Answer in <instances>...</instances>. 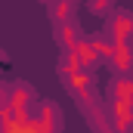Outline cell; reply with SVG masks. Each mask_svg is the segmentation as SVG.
I'll return each instance as SVG.
<instances>
[{"label":"cell","instance_id":"3","mask_svg":"<svg viewBox=\"0 0 133 133\" xmlns=\"http://www.w3.org/2000/svg\"><path fill=\"white\" fill-rule=\"evenodd\" d=\"M115 105V124H118V133H127L133 124V99H111Z\"/></svg>","mask_w":133,"mask_h":133},{"label":"cell","instance_id":"8","mask_svg":"<svg viewBox=\"0 0 133 133\" xmlns=\"http://www.w3.org/2000/svg\"><path fill=\"white\" fill-rule=\"evenodd\" d=\"M50 6H53V19L59 25L71 19V0H50Z\"/></svg>","mask_w":133,"mask_h":133},{"label":"cell","instance_id":"6","mask_svg":"<svg viewBox=\"0 0 133 133\" xmlns=\"http://www.w3.org/2000/svg\"><path fill=\"white\" fill-rule=\"evenodd\" d=\"M90 46H93V53L99 56V62H108V59H111L115 43L105 37V31H96V34H93V37H90Z\"/></svg>","mask_w":133,"mask_h":133},{"label":"cell","instance_id":"5","mask_svg":"<svg viewBox=\"0 0 133 133\" xmlns=\"http://www.w3.org/2000/svg\"><path fill=\"white\" fill-rule=\"evenodd\" d=\"M111 99H133V74H118L111 81Z\"/></svg>","mask_w":133,"mask_h":133},{"label":"cell","instance_id":"2","mask_svg":"<svg viewBox=\"0 0 133 133\" xmlns=\"http://www.w3.org/2000/svg\"><path fill=\"white\" fill-rule=\"evenodd\" d=\"M111 37L115 43H130L133 40V12H111Z\"/></svg>","mask_w":133,"mask_h":133},{"label":"cell","instance_id":"9","mask_svg":"<svg viewBox=\"0 0 133 133\" xmlns=\"http://www.w3.org/2000/svg\"><path fill=\"white\" fill-rule=\"evenodd\" d=\"M111 6H115L111 0H87V9L96 12V16H111V12H115Z\"/></svg>","mask_w":133,"mask_h":133},{"label":"cell","instance_id":"4","mask_svg":"<svg viewBox=\"0 0 133 133\" xmlns=\"http://www.w3.org/2000/svg\"><path fill=\"white\" fill-rule=\"evenodd\" d=\"M71 53H74V59H77V65H81V71H87V74H90L93 68L99 65V56L93 53V46H90V43H77V46H74Z\"/></svg>","mask_w":133,"mask_h":133},{"label":"cell","instance_id":"1","mask_svg":"<svg viewBox=\"0 0 133 133\" xmlns=\"http://www.w3.org/2000/svg\"><path fill=\"white\" fill-rule=\"evenodd\" d=\"M108 65L118 74H133V43H115Z\"/></svg>","mask_w":133,"mask_h":133},{"label":"cell","instance_id":"7","mask_svg":"<svg viewBox=\"0 0 133 133\" xmlns=\"http://www.w3.org/2000/svg\"><path fill=\"white\" fill-rule=\"evenodd\" d=\"M56 40H59L62 46H68V53H71V50L81 43V37H77V28H74L71 22H62V25L56 28Z\"/></svg>","mask_w":133,"mask_h":133}]
</instances>
